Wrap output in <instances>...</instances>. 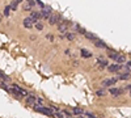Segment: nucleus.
Returning a JSON list of instances; mask_svg holds the SVG:
<instances>
[{
	"mask_svg": "<svg viewBox=\"0 0 131 118\" xmlns=\"http://www.w3.org/2000/svg\"><path fill=\"white\" fill-rule=\"evenodd\" d=\"M9 92L13 93L14 96H17V97H25V96H28V92H26L25 89H22L21 87L17 85V84H12V87H9Z\"/></svg>",
	"mask_w": 131,
	"mask_h": 118,
	"instance_id": "nucleus-1",
	"label": "nucleus"
},
{
	"mask_svg": "<svg viewBox=\"0 0 131 118\" xmlns=\"http://www.w3.org/2000/svg\"><path fill=\"white\" fill-rule=\"evenodd\" d=\"M51 13H52V9H51V7H49V5H45V8H42L39 11V16L42 18H49Z\"/></svg>",
	"mask_w": 131,
	"mask_h": 118,
	"instance_id": "nucleus-2",
	"label": "nucleus"
},
{
	"mask_svg": "<svg viewBox=\"0 0 131 118\" xmlns=\"http://www.w3.org/2000/svg\"><path fill=\"white\" fill-rule=\"evenodd\" d=\"M59 21H60V16H59V14H56V13H51V14H50V17H49V24L50 25H56Z\"/></svg>",
	"mask_w": 131,
	"mask_h": 118,
	"instance_id": "nucleus-3",
	"label": "nucleus"
},
{
	"mask_svg": "<svg viewBox=\"0 0 131 118\" xmlns=\"http://www.w3.org/2000/svg\"><path fill=\"white\" fill-rule=\"evenodd\" d=\"M117 84V79L113 78V79H105L102 83H101V85L105 88V87H110V85H115Z\"/></svg>",
	"mask_w": 131,
	"mask_h": 118,
	"instance_id": "nucleus-4",
	"label": "nucleus"
},
{
	"mask_svg": "<svg viewBox=\"0 0 131 118\" xmlns=\"http://www.w3.org/2000/svg\"><path fill=\"white\" fill-rule=\"evenodd\" d=\"M122 68V64H117V63H114V64H109L107 66V70H109L110 72H117L119 71Z\"/></svg>",
	"mask_w": 131,
	"mask_h": 118,
	"instance_id": "nucleus-5",
	"label": "nucleus"
},
{
	"mask_svg": "<svg viewBox=\"0 0 131 118\" xmlns=\"http://www.w3.org/2000/svg\"><path fill=\"white\" fill-rule=\"evenodd\" d=\"M29 18L32 20L33 22H38V20L41 18V16H39V12H34V11H32L30 12V16H29Z\"/></svg>",
	"mask_w": 131,
	"mask_h": 118,
	"instance_id": "nucleus-6",
	"label": "nucleus"
},
{
	"mask_svg": "<svg viewBox=\"0 0 131 118\" xmlns=\"http://www.w3.org/2000/svg\"><path fill=\"white\" fill-rule=\"evenodd\" d=\"M26 104L29 106H34L36 105V96H33V94H28L26 96Z\"/></svg>",
	"mask_w": 131,
	"mask_h": 118,
	"instance_id": "nucleus-7",
	"label": "nucleus"
},
{
	"mask_svg": "<svg viewBox=\"0 0 131 118\" xmlns=\"http://www.w3.org/2000/svg\"><path fill=\"white\" fill-rule=\"evenodd\" d=\"M93 42H94V46H97V47H100V49H106V47H107L106 43L104 42L102 39H100V38H96Z\"/></svg>",
	"mask_w": 131,
	"mask_h": 118,
	"instance_id": "nucleus-8",
	"label": "nucleus"
},
{
	"mask_svg": "<svg viewBox=\"0 0 131 118\" xmlns=\"http://www.w3.org/2000/svg\"><path fill=\"white\" fill-rule=\"evenodd\" d=\"M109 92H110V94H111L113 97H118V96H121V94H122L123 91L119 89V88H110Z\"/></svg>",
	"mask_w": 131,
	"mask_h": 118,
	"instance_id": "nucleus-9",
	"label": "nucleus"
},
{
	"mask_svg": "<svg viewBox=\"0 0 131 118\" xmlns=\"http://www.w3.org/2000/svg\"><path fill=\"white\" fill-rule=\"evenodd\" d=\"M33 24H34V22L30 20L29 17H26L25 20H24V26H25L26 29H32V28H33Z\"/></svg>",
	"mask_w": 131,
	"mask_h": 118,
	"instance_id": "nucleus-10",
	"label": "nucleus"
},
{
	"mask_svg": "<svg viewBox=\"0 0 131 118\" xmlns=\"http://www.w3.org/2000/svg\"><path fill=\"white\" fill-rule=\"evenodd\" d=\"M97 62H98V64H100V67H101V68H105V67L109 66V62H107L106 59H104V58H98Z\"/></svg>",
	"mask_w": 131,
	"mask_h": 118,
	"instance_id": "nucleus-11",
	"label": "nucleus"
},
{
	"mask_svg": "<svg viewBox=\"0 0 131 118\" xmlns=\"http://www.w3.org/2000/svg\"><path fill=\"white\" fill-rule=\"evenodd\" d=\"M80 55H81L83 58H91V56H92V52L88 51V50H85V49H83V50L80 51Z\"/></svg>",
	"mask_w": 131,
	"mask_h": 118,
	"instance_id": "nucleus-12",
	"label": "nucleus"
},
{
	"mask_svg": "<svg viewBox=\"0 0 131 118\" xmlns=\"http://www.w3.org/2000/svg\"><path fill=\"white\" fill-rule=\"evenodd\" d=\"M118 55H119V52H117V51H113V50H109V58H110V59L117 60Z\"/></svg>",
	"mask_w": 131,
	"mask_h": 118,
	"instance_id": "nucleus-13",
	"label": "nucleus"
},
{
	"mask_svg": "<svg viewBox=\"0 0 131 118\" xmlns=\"http://www.w3.org/2000/svg\"><path fill=\"white\" fill-rule=\"evenodd\" d=\"M18 3H20V0H13V1L11 3V5H9V9H12V11H16V9H17V5H18Z\"/></svg>",
	"mask_w": 131,
	"mask_h": 118,
	"instance_id": "nucleus-14",
	"label": "nucleus"
},
{
	"mask_svg": "<svg viewBox=\"0 0 131 118\" xmlns=\"http://www.w3.org/2000/svg\"><path fill=\"white\" fill-rule=\"evenodd\" d=\"M74 26H75V30H76L78 33H80V34H85V29H83L79 24H75Z\"/></svg>",
	"mask_w": 131,
	"mask_h": 118,
	"instance_id": "nucleus-15",
	"label": "nucleus"
},
{
	"mask_svg": "<svg viewBox=\"0 0 131 118\" xmlns=\"http://www.w3.org/2000/svg\"><path fill=\"white\" fill-rule=\"evenodd\" d=\"M119 79H121V80H129V79H130V72L121 74V75H119Z\"/></svg>",
	"mask_w": 131,
	"mask_h": 118,
	"instance_id": "nucleus-16",
	"label": "nucleus"
},
{
	"mask_svg": "<svg viewBox=\"0 0 131 118\" xmlns=\"http://www.w3.org/2000/svg\"><path fill=\"white\" fill-rule=\"evenodd\" d=\"M84 36H85V37L88 38V39H91V41H94L96 38H97V37L94 36V34H92V33H88V32H85V34H84Z\"/></svg>",
	"mask_w": 131,
	"mask_h": 118,
	"instance_id": "nucleus-17",
	"label": "nucleus"
},
{
	"mask_svg": "<svg viewBox=\"0 0 131 118\" xmlns=\"http://www.w3.org/2000/svg\"><path fill=\"white\" fill-rule=\"evenodd\" d=\"M125 60H126V58H125V56L119 54V55H118V58H117V60H115V63H117V64H121V63H123V62H125Z\"/></svg>",
	"mask_w": 131,
	"mask_h": 118,
	"instance_id": "nucleus-18",
	"label": "nucleus"
},
{
	"mask_svg": "<svg viewBox=\"0 0 131 118\" xmlns=\"http://www.w3.org/2000/svg\"><path fill=\"white\" fill-rule=\"evenodd\" d=\"M72 113L76 114V116H80V114H84V110L80 109V108H74V112Z\"/></svg>",
	"mask_w": 131,
	"mask_h": 118,
	"instance_id": "nucleus-19",
	"label": "nucleus"
},
{
	"mask_svg": "<svg viewBox=\"0 0 131 118\" xmlns=\"http://www.w3.org/2000/svg\"><path fill=\"white\" fill-rule=\"evenodd\" d=\"M64 37H67L70 41H72V39H74V38H75V34H74V33H68V32H67V33L64 34Z\"/></svg>",
	"mask_w": 131,
	"mask_h": 118,
	"instance_id": "nucleus-20",
	"label": "nucleus"
},
{
	"mask_svg": "<svg viewBox=\"0 0 131 118\" xmlns=\"http://www.w3.org/2000/svg\"><path fill=\"white\" fill-rule=\"evenodd\" d=\"M54 117H56V118H66V116H64L63 112H56L55 114H54Z\"/></svg>",
	"mask_w": 131,
	"mask_h": 118,
	"instance_id": "nucleus-21",
	"label": "nucleus"
},
{
	"mask_svg": "<svg viewBox=\"0 0 131 118\" xmlns=\"http://www.w3.org/2000/svg\"><path fill=\"white\" fill-rule=\"evenodd\" d=\"M0 87H1L3 89H5V91H8V92H9V87H7V84L4 81H0Z\"/></svg>",
	"mask_w": 131,
	"mask_h": 118,
	"instance_id": "nucleus-22",
	"label": "nucleus"
},
{
	"mask_svg": "<svg viewBox=\"0 0 131 118\" xmlns=\"http://www.w3.org/2000/svg\"><path fill=\"white\" fill-rule=\"evenodd\" d=\"M9 5H7L5 8H4V16H9Z\"/></svg>",
	"mask_w": 131,
	"mask_h": 118,
	"instance_id": "nucleus-23",
	"label": "nucleus"
},
{
	"mask_svg": "<svg viewBox=\"0 0 131 118\" xmlns=\"http://www.w3.org/2000/svg\"><path fill=\"white\" fill-rule=\"evenodd\" d=\"M96 94H97L98 97H102V96H105V91H97Z\"/></svg>",
	"mask_w": 131,
	"mask_h": 118,
	"instance_id": "nucleus-24",
	"label": "nucleus"
},
{
	"mask_svg": "<svg viewBox=\"0 0 131 118\" xmlns=\"http://www.w3.org/2000/svg\"><path fill=\"white\" fill-rule=\"evenodd\" d=\"M36 28H37L38 30H42V29H43V25H42L41 22H36Z\"/></svg>",
	"mask_w": 131,
	"mask_h": 118,
	"instance_id": "nucleus-25",
	"label": "nucleus"
},
{
	"mask_svg": "<svg viewBox=\"0 0 131 118\" xmlns=\"http://www.w3.org/2000/svg\"><path fill=\"white\" fill-rule=\"evenodd\" d=\"M36 4H38L41 7V8H45V4H43V1H41V0H36Z\"/></svg>",
	"mask_w": 131,
	"mask_h": 118,
	"instance_id": "nucleus-26",
	"label": "nucleus"
},
{
	"mask_svg": "<svg viewBox=\"0 0 131 118\" xmlns=\"http://www.w3.org/2000/svg\"><path fill=\"white\" fill-rule=\"evenodd\" d=\"M28 4L30 7H34V5H36V0H28Z\"/></svg>",
	"mask_w": 131,
	"mask_h": 118,
	"instance_id": "nucleus-27",
	"label": "nucleus"
},
{
	"mask_svg": "<svg viewBox=\"0 0 131 118\" xmlns=\"http://www.w3.org/2000/svg\"><path fill=\"white\" fill-rule=\"evenodd\" d=\"M125 70H126V72H130V62H127L125 64Z\"/></svg>",
	"mask_w": 131,
	"mask_h": 118,
	"instance_id": "nucleus-28",
	"label": "nucleus"
},
{
	"mask_svg": "<svg viewBox=\"0 0 131 118\" xmlns=\"http://www.w3.org/2000/svg\"><path fill=\"white\" fill-rule=\"evenodd\" d=\"M24 8H25L26 11H30V9H32V7H30V5L28 4V1H26V3H25V4H24Z\"/></svg>",
	"mask_w": 131,
	"mask_h": 118,
	"instance_id": "nucleus-29",
	"label": "nucleus"
},
{
	"mask_svg": "<svg viewBox=\"0 0 131 118\" xmlns=\"http://www.w3.org/2000/svg\"><path fill=\"white\" fill-rule=\"evenodd\" d=\"M84 114L87 116V118H96V117L93 116V114H89V113H84Z\"/></svg>",
	"mask_w": 131,
	"mask_h": 118,
	"instance_id": "nucleus-30",
	"label": "nucleus"
},
{
	"mask_svg": "<svg viewBox=\"0 0 131 118\" xmlns=\"http://www.w3.org/2000/svg\"><path fill=\"white\" fill-rule=\"evenodd\" d=\"M47 39H50V41H54V36H51V34H47Z\"/></svg>",
	"mask_w": 131,
	"mask_h": 118,
	"instance_id": "nucleus-31",
	"label": "nucleus"
},
{
	"mask_svg": "<svg viewBox=\"0 0 131 118\" xmlns=\"http://www.w3.org/2000/svg\"><path fill=\"white\" fill-rule=\"evenodd\" d=\"M66 118H74V117H66Z\"/></svg>",
	"mask_w": 131,
	"mask_h": 118,
	"instance_id": "nucleus-32",
	"label": "nucleus"
},
{
	"mask_svg": "<svg viewBox=\"0 0 131 118\" xmlns=\"http://www.w3.org/2000/svg\"><path fill=\"white\" fill-rule=\"evenodd\" d=\"M0 21H1V14H0Z\"/></svg>",
	"mask_w": 131,
	"mask_h": 118,
	"instance_id": "nucleus-33",
	"label": "nucleus"
},
{
	"mask_svg": "<svg viewBox=\"0 0 131 118\" xmlns=\"http://www.w3.org/2000/svg\"><path fill=\"white\" fill-rule=\"evenodd\" d=\"M81 118H84V117H81Z\"/></svg>",
	"mask_w": 131,
	"mask_h": 118,
	"instance_id": "nucleus-34",
	"label": "nucleus"
}]
</instances>
